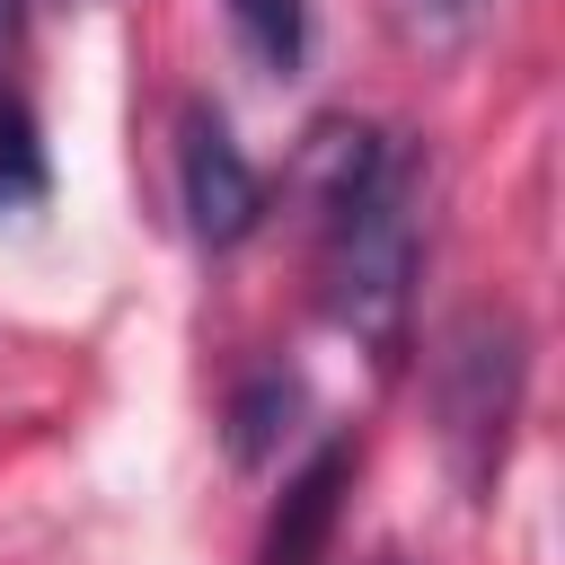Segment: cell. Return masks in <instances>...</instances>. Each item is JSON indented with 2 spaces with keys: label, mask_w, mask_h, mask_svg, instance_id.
I'll return each instance as SVG.
<instances>
[{
  "label": "cell",
  "mask_w": 565,
  "mask_h": 565,
  "mask_svg": "<svg viewBox=\"0 0 565 565\" xmlns=\"http://www.w3.org/2000/svg\"><path fill=\"white\" fill-rule=\"evenodd\" d=\"M309 194H318V309L371 344H406L415 300V221H424V159L380 124H318L309 132Z\"/></svg>",
  "instance_id": "6da1fadb"
},
{
  "label": "cell",
  "mask_w": 565,
  "mask_h": 565,
  "mask_svg": "<svg viewBox=\"0 0 565 565\" xmlns=\"http://www.w3.org/2000/svg\"><path fill=\"white\" fill-rule=\"evenodd\" d=\"M521 380H530V344L503 309H468L433 353V406H441V441H450V468H459L468 494H486L494 468H503Z\"/></svg>",
  "instance_id": "7a4b0ae2"
},
{
  "label": "cell",
  "mask_w": 565,
  "mask_h": 565,
  "mask_svg": "<svg viewBox=\"0 0 565 565\" xmlns=\"http://www.w3.org/2000/svg\"><path fill=\"white\" fill-rule=\"evenodd\" d=\"M177 194H185V221H194L203 247H238L265 221V177L247 168L221 106H203V97L177 115Z\"/></svg>",
  "instance_id": "3957f363"
},
{
  "label": "cell",
  "mask_w": 565,
  "mask_h": 565,
  "mask_svg": "<svg viewBox=\"0 0 565 565\" xmlns=\"http://www.w3.org/2000/svg\"><path fill=\"white\" fill-rule=\"evenodd\" d=\"M344 486H353V441H318V459L282 486V503H274V521H265L256 565H327V539H335Z\"/></svg>",
  "instance_id": "277c9868"
},
{
  "label": "cell",
  "mask_w": 565,
  "mask_h": 565,
  "mask_svg": "<svg viewBox=\"0 0 565 565\" xmlns=\"http://www.w3.org/2000/svg\"><path fill=\"white\" fill-rule=\"evenodd\" d=\"M291 415H300V380H291L282 362L247 371V380L230 388V459H238V468H265V459L282 450Z\"/></svg>",
  "instance_id": "5b68a950"
},
{
  "label": "cell",
  "mask_w": 565,
  "mask_h": 565,
  "mask_svg": "<svg viewBox=\"0 0 565 565\" xmlns=\"http://www.w3.org/2000/svg\"><path fill=\"white\" fill-rule=\"evenodd\" d=\"M230 26H238V44L265 62V71H300V53H309V0H230Z\"/></svg>",
  "instance_id": "8992f818"
},
{
  "label": "cell",
  "mask_w": 565,
  "mask_h": 565,
  "mask_svg": "<svg viewBox=\"0 0 565 565\" xmlns=\"http://www.w3.org/2000/svg\"><path fill=\"white\" fill-rule=\"evenodd\" d=\"M53 194V168H44V132L18 97H0V212H35Z\"/></svg>",
  "instance_id": "52a82bcc"
},
{
  "label": "cell",
  "mask_w": 565,
  "mask_h": 565,
  "mask_svg": "<svg viewBox=\"0 0 565 565\" xmlns=\"http://www.w3.org/2000/svg\"><path fill=\"white\" fill-rule=\"evenodd\" d=\"M406 9V26L424 35V44H459L477 18H486V0H397Z\"/></svg>",
  "instance_id": "ba28073f"
},
{
  "label": "cell",
  "mask_w": 565,
  "mask_h": 565,
  "mask_svg": "<svg viewBox=\"0 0 565 565\" xmlns=\"http://www.w3.org/2000/svg\"><path fill=\"white\" fill-rule=\"evenodd\" d=\"M18 44V0H0V53Z\"/></svg>",
  "instance_id": "9c48e42d"
}]
</instances>
